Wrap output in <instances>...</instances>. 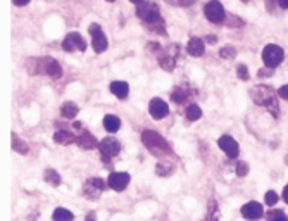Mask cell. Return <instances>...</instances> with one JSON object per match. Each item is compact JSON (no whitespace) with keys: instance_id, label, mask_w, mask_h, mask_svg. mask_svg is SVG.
Returning a JSON list of instances; mask_svg holds the SVG:
<instances>
[{"instance_id":"obj_9","label":"cell","mask_w":288,"mask_h":221,"mask_svg":"<svg viewBox=\"0 0 288 221\" xmlns=\"http://www.w3.org/2000/svg\"><path fill=\"white\" fill-rule=\"evenodd\" d=\"M283 57H285V52H283L281 47L278 45H266L263 50V60L268 68H276L278 64L281 62Z\"/></svg>"},{"instance_id":"obj_36","label":"cell","mask_w":288,"mask_h":221,"mask_svg":"<svg viewBox=\"0 0 288 221\" xmlns=\"http://www.w3.org/2000/svg\"><path fill=\"white\" fill-rule=\"evenodd\" d=\"M274 4H278V0H266V7L271 12H274Z\"/></svg>"},{"instance_id":"obj_14","label":"cell","mask_w":288,"mask_h":221,"mask_svg":"<svg viewBox=\"0 0 288 221\" xmlns=\"http://www.w3.org/2000/svg\"><path fill=\"white\" fill-rule=\"evenodd\" d=\"M130 180L132 178H130L128 173H111V176H109V187L116 190V192H123L128 187Z\"/></svg>"},{"instance_id":"obj_25","label":"cell","mask_w":288,"mask_h":221,"mask_svg":"<svg viewBox=\"0 0 288 221\" xmlns=\"http://www.w3.org/2000/svg\"><path fill=\"white\" fill-rule=\"evenodd\" d=\"M43 178H45L47 183L54 185V187H59V185H60V176H59V173L55 171V170H52V168L45 170V173H43Z\"/></svg>"},{"instance_id":"obj_24","label":"cell","mask_w":288,"mask_h":221,"mask_svg":"<svg viewBox=\"0 0 288 221\" xmlns=\"http://www.w3.org/2000/svg\"><path fill=\"white\" fill-rule=\"evenodd\" d=\"M202 221H219V207H217V202L212 199L209 201V209H207V214L206 218Z\"/></svg>"},{"instance_id":"obj_43","label":"cell","mask_w":288,"mask_h":221,"mask_svg":"<svg viewBox=\"0 0 288 221\" xmlns=\"http://www.w3.org/2000/svg\"><path fill=\"white\" fill-rule=\"evenodd\" d=\"M107 2H116V0H107Z\"/></svg>"},{"instance_id":"obj_7","label":"cell","mask_w":288,"mask_h":221,"mask_svg":"<svg viewBox=\"0 0 288 221\" xmlns=\"http://www.w3.org/2000/svg\"><path fill=\"white\" fill-rule=\"evenodd\" d=\"M204 14H206L207 19L214 24H221L226 17L225 7L221 6L219 0H211V2H207L206 7H204Z\"/></svg>"},{"instance_id":"obj_8","label":"cell","mask_w":288,"mask_h":221,"mask_svg":"<svg viewBox=\"0 0 288 221\" xmlns=\"http://www.w3.org/2000/svg\"><path fill=\"white\" fill-rule=\"evenodd\" d=\"M104 188H106V183H104L102 178H88L83 183V196L86 199H90V201H95V199H99L102 196Z\"/></svg>"},{"instance_id":"obj_6","label":"cell","mask_w":288,"mask_h":221,"mask_svg":"<svg viewBox=\"0 0 288 221\" xmlns=\"http://www.w3.org/2000/svg\"><path fill=\"white\" fill-rule=\"evenodd\" d=\"M99 150H100V155H102V161L109 163L112 157H116V155L121 152V144L116 138H104L99 144Z\"/></svg>"},{"instance_id":"obj_5","label":"cell","mask_w":288,"mask_h":221,"mask_svg":"<svg viewBox=\"0 0 288 221\" xmlns=\"http://www.w3.org/2000/svg\"><path fill=\"white\" fill-rule=\"evenodd\" d=\"M178 54H180V47L178 45H169L168 49L159 50V64L163 66L164 71L171 73L174 71V66H176V59Z\"/></svg>"},{"instance_id":"obj_16","label":"cell","mask_w":288,"mask_h":221,"mask_svg":"<svg viewBox=\"0 0 288 221\" xmlns=\"http://www.w3.org/2000/svg\"><path fill=\"white\" fill-rule=\"evenodd\" d=\"M242 216L245 219H261L264 216V207L259 204V202H247L245 206L242 207Z\"/></svg>"},{"instance_id":"obj_15","label":"cell","mask_w":288,"mask_h":221,"mask_svg":"<svg viewBox=\"0 0 288 221\" xmlns=\"http://www.w3.org/2000/svg\"><path fill=\"white\" fill-rule=\"evenodd\" d=\"M148 111H150V116L154 119H163L168 116L169 107L163 99H152L150 104H148Z\"/></svg>"},{"instance_id":"obj_19","label":"cell","mask_w":288,"mask_h":221,"mask_svg":"<svg viewBox=\"0 0 288 221\" xmlns=\"http://www.w3.org/2000/svg\"><path fill=\"white\" fill-rule=\"evenodd\" d=\"M54 140L60 145H71L74 142H78V135L68 132V130H59V132L54 135Z\"/></svg>"},{"instance_id":"obj_27","label":"cell","mask_w":288,"mask_h":221,"mask_svg":"<svg viewBox=\"0 0 288 221\" xmlns=\"http://www.w3.org/2000/svg\"><path fill=\"white\" fill-rule=\"evenodd\" d=\"M12 149L17 150L19 154H28V145H26L24 142L16 135H12Z\"/></svg>"},{"instance_id":"obj_13","label":"cell","mask_w":288,"mask_h":221,"mask_svg":"<svg viewBox=\"0 0 288 221\" xmlns=\"http://www.w3.org/2000/svg\"><path fill=\"white\" fill-rule=\"evenodd\" d=\"M217 145L221 147V150H225V154L228 155L230 159L238 157V152H240L238 144H237V140L231 138L230 135H222L219 140H217Z\"/></svg>"},{"instance_id":"obj_40","label":"cell","mask_w":288,"mask_h":221,"mask_svg":"<svg viewBox=\"0 0 288 221\" xmlns=\"http://www.w3.org/2000/svg\"><path fill=\"white\" fill-rule=\"evenodd\" d=\"M85 221H95V214H93V213L88 214V218H86Z\"/></svg>"},{"instance_id":"obj_2","label":"cell","mask_w":288,"mask_h":221,"mask_svg":"<svg viewBox=\"0 0 288 221\" xmlns=\"http://www.w3.org/2000/svg\"><path fill=\"white\" fill-rule=\"evenodd\" d=\"M26 68H28L29 75H47L52 80H57L62 76V68L55 59L52 57H37L26 60Z\"/></svg>"},{"instance_id":"obj_21","label":"cell","mask_w":288,"mask_h":221,"mask_svg":"<svg viewBox=\"0 0 288 221\" xmlns=\"http://www.w3.org/2000/svg\"><path fill=\"white\" fill-rule=\"evenodd\" d=\"M104 128H106L109 133H116L117 130L121 128V119L114 114H107L106 118H104Z\"/></svg>"},{"instance_id":"obj_39","label":"cell","mask_w":288,"mask_h":221,"mask_svg":"<svg viewBox=\"0 0 288 221\" xmlns=\"http://www.w3.org/2000/svg\"><path fill=\"white\" fill-rule=\"evenodd\" d=\"M12 2H14L16 6H26V4H28L29 0H12Z\"/></svg>"},{"instance_id":"obj_37","label":"cell","mask_w":288,"mask_h":221,"mask_svg":"<svg viewBox=\"0 0 288 221\" xmlns=\"http://www.w3.org/2000/svg\"><path fill=\"white\" fill-rule=\"evenodd\" d=\"M278 6L281 9H288V0H278Z\"/></svg>"},{"instance_id":"obj_30","label":"cell","mask_w":288,"mask_h":221,"mask_svg":"<svg viewBox=\"0 0 288 221\" xmlns=\"http://www.w3.org/2000/svg\"><path fill=\"white\" fill-rule=\"evenodd\" d=\"M219 55L222 59H233L235 55H237V50H235L233 47H225V49H221Z\"/></svg>"},{"instance_id":"obj_12","label":"cell","mask_w":288,"mask_h":221,"mask_svg":"<svg viewBox=\"0 0 288 221\" xmlns=\"http://www.w3.org/2000/svg\"><path fill=\"white\" fill-rule=\"evenodd\" d=\"M73 128L74 130H80V135H78V142L76 144L81 147V149H86V150H90V149H95V147H99V142H97V138H95L91 133L88 132V130H83L81 127V123L80 121H76V123H73Z\"/></svg>"},{"instance_id":"obj_17","label":"cell","mask_w":288,"mask_h":221,"mask_svg":"<svg viewBox=\"0 0 288 221\" xmlns=\"http://www.w3.org/2000/svg\"><path fill=\"white\" fill-rule=\"evenodd\" d=\"M195 95V90L191 88V86L188 85H178L176 88L173 90V93H171V99L176 104H183V102H186L188 99H191Z\"/></svg>"},{"instance_id":"obj_42","label":"cell","mask_w":288,"mask_h":221,"mask_svg":"<svg viewBox=\"0 0 288 221\" xmlns=\"http://www.w3.org/2000/svg\"><path fill=\"white\" fill-rule=\"evenodd\" d=\"M132 2H133V4H137V6H138V4L143 2V0H132Z\"/></svg>"},{"instance_id":"obj_10","label":"cell","mask_w":288,"mask_h":221,"mask_svg":"<svg viewBox=\"0 0 288 221\" xmlns=\"http://www.w3.org/2000/svg\"><path fill=\"white\" fill-rule=\"evenodd\" d=\"M88 31L91 35V45H93V50L97 52V54H102V52L107 49V37L104 35L102 28H100L97 23H91Z\"/></svg>"},{"instance_id":"obj_28","label":"cell","mask_w":288,"mask_h":221,"mask_svg":"<svg viewBox=\"0 0 288 221\" xmlns=\"http://www.w3.org/2000/svg\"><path fill=\"white\" fill-rule=\"evenodd\" d=\"M173 171H174L173 164H166V163H159L155 168V173L159 176H168V175H171Z\"/></svg>"},{"instance_id":"obj_3","label":"cell","mask_w":288,"mask_h":221,"mask_svg":"<svg viewBox=\"0 0 288 221\" xmlns=\"http://www.w3.org/2000/svg\"><path fill=\"white\" fill-rule=\"evenodd\" d=\"M250 95L252 99H254L255 104H259V106L266 107L274 118H278L280 116V106H278V97H276V92L271 88V86L268 85H257L254 88L250 90Z\"/></svg>"},{"instance_id":"obj_29","label":"cell","mask_w":288,"mask_h":221,"mask_svg":"<svg viewBox=\"0 0 288 221\" xmlns=\"http://www.w3.org/2000/svg\"><path fill=\"white\" fill-rule=\"evenodd\" d=\"M168 4L171 6H176V7H188V6H194L197 0H166Z\"/></svg>"},{"instance_id":"obj_20","label":"cell","mask_w":288,"mask_h":221,"mask_svg":"<svg viewBox=\"0 0 288 221\" xmlns=\"http://www.w3.org/2000/svg\"><path fill=\"white\" fill-rule=\"evenodd\" d=\"M111 92L114 93L117 99L124 101V99H128L130 86H128L126 81H112V83H111Z\"/></svg>"},{"instance_id":"obj_31","label":"cell","mask_w":288,"mask_h":221,"mask_svg":"<svg viewBox=\"0 0 288 221\" xmlns=\"http://www.w3.org/2000/svg\"><path fill=\"white\" fill-rule=\"evenodd\" d=\"M268 219L269 221H288L285 213H281V211H273V213H269L268 214Z\"/></svg>"},{"instance_id":"obj_38","label":"cell","mask_w":288,"mask_h":221,"mask_svg":"<svg viewBox=\"0 0 288 221\" xmlns=\"http://www.w3.org/2000/svg\"><path fill=\"white\" fill-rule=\"evenodd\" d=\"M283 201H285L286 204H288V185H286L285 188H283Z\"/></svg>"},{"instance_id":"obj_11","label":"cell","mask_w":288,"mask_h":221,"mask_svg":"<svg viewBox=\"0 0 288 221\" xmlns=\"http://www.w3.org/2000/svg\"><path fill=\"white\" fill-rule=\"evenodd\" d=\"M62 49L66 52H85L86 50V42L80 33L73 31L64 38Z\"/></svg>"},{"instance_id":"obj_41","label":"cell","mask_w":288,"mask_h":221,"mask_svg":"<svg viewBox=\"0 0 288 221\" xmlns=\"http://www.w3.org/2000/svg\"><path fill=\"white\" fill-rule=\"evenodd\" d=\"M207 40L211 43H216V37H214V35H212V37H207Z\"/></svg>"},{"instance_id":"obj_4","label":"cell","mask_w":288,"mask_h":221,"mask_svg":"<svg viewBox=\"0 0 288 221\" xmlns=\"http://www.w3.org/2000/svg\"><path fill=\"white\" fill-rule=\"evenodd\" d=\"M142 142H143V145L150 150V154L157 155V157L169 155L173 152L171 145L168 144V140H166L163 135H159V133L152 132V130H145V132H142Z\"/></svg>"},{"instance_id":"obj_35","label":"cell","mask_w":288,"mask_h":221,"mask_svg":"<svg viewBox=\"0 0 288 221\" xmlns=\"http://www.w3.org/2000/svg\"><path fill=\"white\" fill-rule=\"evenodd\" d=\"M278 95H280L281 99H285V101H288V85H283L280 90H278Z\"/></svg>"},{"instance_id":"obj_1","label":"cell","mask_w":288,"mask_h":221,"mask_svg":"<svg viewBox=\"0 0 288 221\" xmlns=\"http://www.w3.org/2000/svg\"><path fill=\"white\" fill-rule=\"evenodd\" d=\"M137 16H138V19H140L142 23L148 28V31L166 35L164 19H163V16H161L159 7H157L154 2H140L138 4Z\"/></svg>"},{"instance_id":"obj_34","label":"cell","mask_w":288,"mask_h":221,"mask_svg":"<svg viewBox=\"0 0 288 221\" xmlns=\"http://www.w3.org/2000/svg\"><path fill=\"white\" fill-rule=\"evenodd\" d=\"M237 75L242 78V80H248V71H247L245 64H240V66L237 68Z\"/></svg>"},{"instance_id":"obj_32","label":"cell","mask_w":288,"mask_h":221,"mask_svg":"<svg viewBox=\"0 0 288 221\" xmlns=\"http://www.w3.org/2000/svg\"><path fill=\"white\" fill-rule=\"evenodd\" d=\"M278 202V194L274 192V190H269V192H266V204L268 206H274Z\"/></svg>"},{"instance_id":"obj_18","label":"cell","mask_w":288,"mask_h":221,"mask_svg":"<svg viewBox=\"0 0 288 221\" xmlns=\"http://www.w3.org/2000/svg\"><path fill=\"white\" fill-rule=\"evenodd\" d=\"M186 52L191 57H202L204 52H206V45L200 38H190L188 45H186Z\"/></svg>"},{"instance_id":"obj_44","label":"cell","mask_w":288,"mask_h":221,"mask_svg":"<svg viewBox=\"0 0 288 221\" xmlns=\"http://www.w3.org/2000/svg\"><path fill=\"white\" fill-rule=\"evenodd\" d=\"M242 2H248V0H242Z\"/></svg>"},{"instance_id":"obj_23","label":"cell","mask_w":288,"mask_h":221,"mask_svg":"<svg viewBox=\"0 0 288 221\" xmlns=\"http://www.w3.org/2000/svg\"><path fill=\"white\" fill-rule=\"evenodd\" d=\"M78 106L74 102H64L62 104V107H60V114L64 116V118H68V119H73L74 116L78 114Z\"/></svg>"},{"instance_id":"obj_22","label":"cell","mask_w":288,"mask_h":221,"mask_svg":"<svg viewBox=\"0 0 288 221\" xmlns=\"http://www.w3.org/2000/svg\"><path fill=\"white\" fill-rule=\"evenodd\" d=\"M52 219L54 221H73L74 219V214L71 213L66 207H57L52 214Z\"/></svg>"},{"instance_id":"obj_26","label":"cell","mask_w":288,"mask_h":221,"mask_svg":"<svg viewBox=\"0 0 288 221\" xmlns=\"http://www.w3.org/2000/svg\"><path fill=\"white\" fill-rule=\"evenodd\" d=\"M185 114H186V119L188 121H197L202 118V109H200L197 104H191V106L186 107Z\"/></svg>"},{"instance_id":"obj_33","label":"cell","mask_w":288,"mask_h":221,"mask_svg":"<svg viewBox=\"0 0 288 221\" xmlns=\"http://www.w3.org/2000/svg\"><path fill=\"white\" fill-rule=\"evenodd\" d=\"M248 173V164L247 163H243V161H240L237 164V175L238 176H245Z\"/></svg>"}]
</instances>
